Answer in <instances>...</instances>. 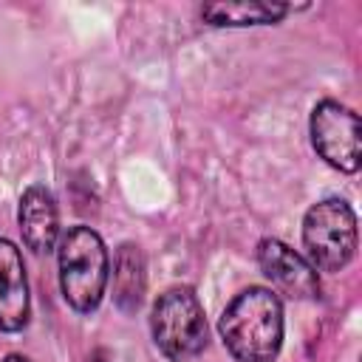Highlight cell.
Masks as SVG:
<instances>
[{
	"instance_id": "cell-1",
	"label": "cell",
	"mask_w": 362,
	"mask_h": 362,
	"mask_svg": "<svg viewBox=\"0 0 362 362\" xmlns=\"http://www.w3.org/2000/svg\"><path fill=\"white\" fill-rule=\"evenodd\" d=\"M221 339L238 362H274L283 345V303L272 288H243L221 314Z\"/></svg>"
},
{
	"instance_id": "cell-2",
	"label": "cell",
	"mask_w": 362,
	"mask_h": 362,
	"mask_svg": "<svg viewBox=\"0 0 362 362\" xmlns=\"http://www.w3.org/2000/svg\"><path fill=\"white\" fill-rule=\"evenodd\" d=\"M57 260L65 303L79 314H90L102 303L110 277L105 240L90 226H71L57 240Z\"/></svg>"
},
{
	"instance_id": "cell-3",
	"label": "cell",
	"mask_w": 362,
	"mask_h": 362,
	"mask_svg": "<svg viewBox=\"0 0 362 362\" xmlns=\"http://www.w3.org/2000/svg\"><path fill=\"white\" fill-rule=\"evenodd\" d=\"M156 348L173 359L187 362L206 348V317L192 288H167L150 314Z\"/></svg>"
},
{
	"instance_id": "cell-4",
	"label": "cell",
	"mask_w": 362,
	"mask_h": 362,
	"mask_svg": "<svg viewBox=\"0 0 362 362\" xmlns=\"http://www.w3.org/2000/svg\"><path fill=\"white\" fill-rule=\"evenodd\" d=\"M303 246L320 272H339L356 255V215L342 198L317 201L303 218Z\"/></svg>"
},
{
	"instance_id": "cell-5",
	"label": "cell",
	"mask_w": 362,
	"mask_h": 362,
	"mask_svg": "<svg viewBox=\"0 0 362 362\" xmlns=\"http://www.w3.org/2000/svg\"><path fill=\"white\" fill-rule=\"evenodd\" d=\"M311 144L320 153V158L334 170L356 173L362 164L359 116L334 99H322L311 110Z\"/></svg>"
},
{
	"instance_id": "cell-6",
	"label": "cell",
	"mask_w": 362,
	"mask_h": 362,
	"mask_svg": "<svg viewBox=\"0 0 362 362\" xmlns=\"http://www.w3.org/2000/svg\"><path fill=\"white\" fill-rule=\"evenodd\" d=\"M257 263H260V272L277 288H283L288 297H294V300H314L320 294L317 269L303 255H297L291 246H286L283 240L263 238L257 243Z\"/></svg>"
},
{
	"instance_id": "cell-7",
	"label": "cell",
	"mask_w": 362,
	"mask_h": 362,
	"mask_svg": "<svg viewBox=\"0 0 362 362\" xmlns=\"http://www.w3.org/2000/svg\"><path fill=\"white\" fill-rule=\"evenodd\" d=\"M17 223H20L23 243L31 252L37 255L51 252L59 240V212H57V201L51 189H45L42 184H31L20 195Z\"/></svg>"
},
{
	"instance_id": "cell-8",
	"label": "cell",
	"mask_w": 362,
	"mask_h": 362,
	"mask_svg": "<svg viewBox=\"0 0 362 362\" xmlns=\"http://www.w3.org/2000/svg\"><path fill=\"white\" fill-rule=\"evenodd\" d=\"M28 280L20 249L0 238V331H20L28 322Z\"/></svg>"
},
{
	"instance_id": "cell-9",
	"label": "cell",
	"mask_w": 362,
	"mask_h": 362,
	"mask_svg": "<svg viewBox=\"0 0 362 362\" xmlns=\"http://www.w3.org/2000/svg\"><path fill=\"white\" fill-rule=\"evenodd\" d=\"M144 286H147V274H144L141 249L133 243H122L116 249V260H113V300H116V305L127 314L136 311L141 305Z\"/></svg>"
},
{
	"instance_id": "cell-10",
	"label": "cell",
	"mask_w": 362,
	"mask_h": 362,
	"mask_svg": "<svg viewBox=\"0 0 362 362\" xmlns=\"http://www.w3.org/2000/svg\"><path fill=\"white\" fill-rule=\"evenodd\" d=\"M288 14V6L280 3H260V0H240V3H209L201 8V17L209 25H269Z\"/></svg>"
},
{
	"instance_id": "cell-11",
	"label": "cell",
	"mask_w": 362,
	"mask_h": 362,
	"mask_svg": "<svg viewBox=\"0 0 362 362\" xmlns=\"http://www.w3.org/2000/svg\"><path fill=\"white\" fill-rule=\"evenodd\" d=\"M3 362H31V359H28V356H23V354H8Z\"/></svg>"
}]
</instances>
